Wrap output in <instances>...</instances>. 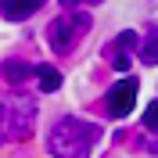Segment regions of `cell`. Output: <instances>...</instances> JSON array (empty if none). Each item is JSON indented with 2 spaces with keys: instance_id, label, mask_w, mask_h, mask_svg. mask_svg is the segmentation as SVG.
I'll return each mask as SVG.
<instances>
[{
  "instance_id": "cell-1",
  "label": "cell",
  "mask_w": 158,
  "mask_h": 158,
  "mask_svg": "<svg viewBox=\"0 0 158 158\" xmlns=\"http://www.w3.org/2000/svg\"><path fill=\"white\" fill-rule=\"evenodd\" d=\"M97 137H101V129L94 126V122H83V118H61L58 126L50 129L47 148H50V155H58V158H86L90 148L97 144Z\"/></svg>"
},
{
  "instance_id": "cell-2",
  "label": "cell",
  "mask_w": 158,
  "mask_h": 158,
  "mask_svg": "<svg viewBox=\"0 0 158 158\" xmlns=\"http://www.w3.org/2000/svg\"><path fill=\"white\" fill-rule=\"evenodd\" d=\"M86 29H90V18H86V15H65V18L50 22L47 40H50V47L58 50V54H69L79 40L86 36Z\"/></svg>"
},
{
  "instance_id": "cell-3",
  "label": "cell",
  "mask_w": 158,
  "mask_h": 158,
  "mask_svg": "<svg viewBox=\"0 0 158 158\" xmlns=\"http://www.w3.org/2000/svg\"><path fill=\"white\" fill-rule=\"evenodd\" d=\"M133 104H137V79H118L108 90V111L115 118H122L133 111Z\"/></svg>"
},
{
  "instance_id": "cell-4",
  "label": "cell",
  "mask_w": 158,
  "mask_h": 158,
  "mask_svg": "<svg viewBox=\"0 0 158 158\" xmlns=\"http://www.w3.org/2000/svg\"><path fill=\"white\" fill-rule=\"evenodd\" d=\"M40 7V0H0V11L7 15L11 22H18V18H29L32 11Z\"/></svg>"
},
{
  "instance_id": "cell-5",
  "label": "cell",
  "mask_w": 158,
  "mask_h": 158,
  "mask_svg": "<svg viewBox=\"0 0 158 158\" xmlns=\"http://www.w3.org/2000/svg\"><path fill=\"white\" fill-rule=\"evenodd\" d=\"M32 76H40V86L47 90V94H54V90L61 86V72L54 69V65H36V69H32Z\"/></svg>"
},
{
  "instance_id": "cell-6",
  "label": "cell",
  "mask_w": 158,
  "mask_h": 158,
  "mask_svg": "<svg viewBox=\"0 0 158 158\" xmlns=\"http://www.w3.org/2000/svg\"><path fill=\"white\" fill-rule=\"evenodd\" d=\"M140 61H148V65H158V25L144 36V47H140Z\"/></svg>"
},
{
  "instance_id": "cell-7",
  "label": "cell",
  "mask_w": 158,
  "mask_h": 158,
  "mask_svg": "<svg viewBox=\"0 0 158 158\" xmlns=\"http://www.w3.org/2000/svg\"><path fill=\"white\" fill-rule=\"evenodd\" d=\"M32 69L25 65V61H4V79H11V83H22V79H29Z\"/></svg>"
},
{
  "instance_id": "cell-8",
  "label": "cell",
  "mask_w": 158,
  "mask_h": 158,
  "mask_svg": "<svg viewBox=\"0 0 158 158\" xmlns=\"http://www.w3.org/2000/svg\"><path fill=\"white\" fill-rule=\"evenodd\" d=\"M144 126H148V129H158V101H151V108L144 111Z\"/></svg>"
},
{
  "instance_id": "cell-9",
  "label": "cell",
  "mask_w": 158,
  "mask_h": 158,
  "mask_svg": "<svg viewBox=\"0 0 158 158\" xmlns=\"http://www.w3.org/2000/svg\"><path fill=\"white\" fill-rule=\"evenodd\" d=\"M133 43H137V32H118V36H115V47H122V50L133 47Z\"/></svg>"
},
{
  "instance_id": "cell-10",
  "label": "cell",
  "mask_w": 158,
  "mask_h": 158,
  "mask_svg": "<svg viewBox=\"0 0 158 158\" xmlns=\"http://www.w3.org/2000/svg\"><path fill=\"white\" fill-rule=\"evenodd\" d=\"M111 65H115L118 72H126V69H129V58H126V50H122V54H111Z\"/></svg>"
},
{
  "instance_id": "cell-11",
  "label": "cell",
  "mask_w": 158,
  "mask_h": 158,
  "mask_svg": "<svg viewBox=\"0 0 158 158\" xmlns=\"http://www.w3.org/2000/svg\"><path fill=\"white\" fill-rule=\"evenodd\" d=\"M72 4H79V0H61V7H72Z\"/></svg>"
}]
</instances>
